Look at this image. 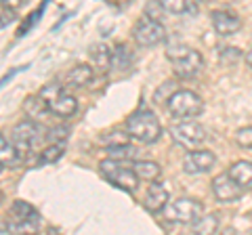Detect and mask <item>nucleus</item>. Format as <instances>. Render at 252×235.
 Segmentation results:
<instances>
[{
	"label": "nucleus",
	"mask_w": 252,
	"mask_h": 235,
	"mask_svg": "<svg viewBox=\"0 0 252 235\" xmlns=\"http://www.w3.org/2000/svg\"><path fill=\"white\" fill-rule=\"evenodd\" d=\"M93 76H94V69L91 65H76L72 67L69 72L63 78V88H84L93 82Z\"/></svg>",
	"instance_id": "14"
},
{
	"label": "nucleus",
	"mask_w": 252,
	"mask_h": 235,
	"mask_svg": "<svg viewBox=\"0 0 252 235\" xmlns=\"http://www.w3.org/2000/svg\"><path fill=\"white\" fill-rule=\"evenodd\" d=\"M67 137H69V128L67 126H53L49 132H46V141H49V143L63 145L67 141Z\"/></svg>",
	"instance_id": "26"
},
{
	"label": "nucleus",
	"mask_w": 252,
	"mask_h": 235,
	"mask_svg": "<svg viewBox=\"0 0 252 235\" xmlns=\"http://www.w3.org/2000/svg\"><path fill=\"white\" fill-rule=\"evenodd\" d=\"M49 112L59 118H72L78 112V101L67 92H61L53 101H49Z\"/></svg>",
	"instance_id": "16"
},
{
	"label": "nucleus",
	"mask_w": 252,
	"mask_h": 235,
	"mask_svg": "<svg viewBox=\"0 0 252 235\" xmlns=\"http://www.w3.org/2000/svg\"><path fill=\"white\" fill-rule=\"evenodd\" d=\"M0 170H2V164H0Z\"/></svg>",
	"instance_id": "37"
},
{
	"label": "nucleus",
	"mask_w": 252,
	"mask_h": 235,
	"mask_svg": "<svg viewBox=\"0 0 252 235\" xmlns=\"http://www.w3.org/2000/svg\"><path fill=\"white\" fill-rule=\"evenodd\" d=\"M198 2H212V0H198Z\"/></svg>",
	"instance_id": "35"
},
{
	"label": "nucleus",
	"mask_w": 252,
	"mask_h": 235,
	"mask_svg": "<svg viewBox=\"0 0 252 235\" xmlns=\"http://www.w3.org/2000/svg\"><path fill=\"white\" fill-rule=\"evenodd\" d=\"M11 21H15V13L11 9H6V6H0V28L9 26Z\"/></svg>",
	"instance_id": "32"
},
{
	"label": "nucleus",
	"mask_w": 252,
	"mask_h": 235,
	"mask_svg": "<svg viewBox=\"0 0 252 235\" xmlns=\"http://www.w3.org/2000/svg\"><path fill=\"white\" fill-rule=\"evenodd\" d=\"M63 92V84H59V82H51V84H46L44 88L40 90V97L49 103V101H53L57 95H61Z\"/></svg>",
	"instance_id": "29"
},
{
	"label": "nucleus",
	"mask_w": 252,
	"mask_h": 235,
	"mask_svg": "<svg viewBox=\"0 0 252 235\" xmlns=\"http://www.w3.org/2000/svg\"><path fill=\"white\" fill-rule=\"evenodd\" d=\"M164 210H166V216L170 221L183 223V225H193L204 214V204L193 198H181L175 202H168Z\"/></svg>",
	"instance_id": "5"
},
{
	"label": "nucleus",
	"mask_w": 252,
	"mask_h": 235,
	"mask_svg": "<svg viewBox=\"0 0 252 235\" xmlns=\"http://www.w3.org/2000/svg\"><path fill=\"white\" fill-rule=\"evenodd\" d=\"M112 55H114V51L105 44L94 46V49L91 51L93 69H97V72H107V69L112 67Z\"/></svg>",
	"instance_id": "19"
},
{
	"label": "nucleus",
	"mask_w": 252,
	"mask_h": 235,
	"mask_svg": "<svg viewBox=\"0 0 252 235\" xmlns=\"http://www.w3.org/2000/svg\"><path fill=\"white\" fill-rule=\"evenodd\" d=\"M9 229L13 231H19V229H36L38 225H40V214H38V210L32 206L28 202H13L11 206V212H9Z\"/></svg>",
	"instance_id": "7"
},
{
	"label": "nucleus",
	"mask_w": 252,
	"mask_h": 235,
	"mask_svg": "<svg viewBox=\"0 0 252 235\" xmlns=\"http://www.w3.org/2000/svg\"><path fill=\"white\" fill-rule=\"evenodd\" d=\"M166 204H168V191H166V187H164L162 183H156L152 181L147 187V191H145V198H143V206L147 212H152V214H158V212H162L164 208H166Z\"/></svg>",
	"instance_id": "13"
},
{
	"label": "nucleus",
	"mask_w": 252,
	"mask_h": 235,
	"mask_svg": "<svg viewBox=\"0 0 252 235\" xmlns=\"http://www.w3.org/2000/svg\"><path fill=\"white\" fill-rule=\"evenodd\" d=\"M215 164H217V155L208 151V149H189L185 153V158H183V170L187 172V175H193V176H198V175H206V172H210L212 168H215Z\"/></svg>",
	"instance_id": "8"
},
{
	"label": "nucleus",
	"mask_w": 252,
	"mask_h": 235,
	"mask_svg": "<svg viewBox=\"0 0 252 235\" xmlns=\"http://www.w3.org/2000/svg\"><path fill=\"white\" fill-rule=\"evenodd\" d=\"M164 11L170 15H198V0H160Z\"/></svg>",
	"instance_id": "17"
},
{
	"label": "nucleus",
	"mask_w": 252,
	"mask_h": 235,
	"mask_svg": "<svg viewBox=\"0 0 252 235\" xmlns=\"http://www.w3.org/2000/svg\"><path fill=\"white\" fill-rule=\"evenodd\" d=\"M164 13H166V11H164V6H162L160 0H149V2L145 4V15H147V17L160 21Z\"/></svg>",
	"instance_id": "28"
},
{
	"label": "nucleus",
	"mask_w": 252,
	"mask_h": 235,
	"mask_svg": "<svg viewBox=\"0 0 252 235\" xmlns=\"http://www.w3.org/2000/svg\"><path fill=\"white\" fill-rule=\"evenodd\" d=\"M63 153H65V149H63V145L59 143H51L46 149H42L40 153V164H55L59 162L63 158Z\"/></svg>",
	"instance_id": "25"
},
{
	"label": "nucleus",
	"mask_w": 252,
	"mask_h": 235,
	"mask_svg": "<svg viewBox=\"0 0 252 235\" xmlns=\"http://www.w3.org/2000/svg\"><path fill=\"white\" fill-rule=\"evenodd\" d=\"M246 65L252 69V46H250V51L246 53Z\"/></svg>",
	"instance_id": "34"
},
{
	"label": "nucleus",
	"mask_w": 252,
	"mask_h": 235,
	"mask_svg": "<svg viewBox=\"0 0 252 235\" xmlns=\"http://www.w3.org/2000/svg\"><path fill=\"white\" fill-rule=\"evenodd\" d=\"M132 38H135V42L139 46H145L147 49V46H156V44L164 42V38H166V29H164L162 21L143 15V17L135 23V28H132Z\"/></svg>",
	"instance_id": "6"
},
{
	"label": "nucleus",
	"mask_w": 252,
	"mask_h": 235,
	"mask_svg": "<svg viewBox=\"0 0 252 235\" xmlns=\"http://www.w3.org/2000/svg\"><path fill=\"white\" fill-rule=\"evenodd\" d=\"M23 4H26V0H0V6H6V9H11V11L21 9Z\"/></svg>",
	"instance_id": "33"
},
{
	"label": "nucleus",
	"mask_w": 252,
	"mask_h": 235,
	"mask_svg": "<svg viewBox=\"0 0 252 235\" xmlns=\"http://www.w3.org/2000/svg\"><path fill=\"white\" fill-rule=\"evenodd\" d=\"M126 130L132 139L145 145H152L162 137V124L158 120V116L149 109H139V112L130 114L126 120Z\"/></svg>",
	"instance_id": "2"
},
{
	"label": "nucleus",
	"mask_w": 252,
	"mask_h": 235,
	"mask_svg": "<svg viewBox=\"0 0 252 235\" xmlns=\"http://www.w3.org/2000/svg\"><path fill=\"white\" fill-rule=\"evenodd\" d=\"M99 172L105 181H109L114 187H118V189H124V191L132 193L139 187V176H137V172H135V168H132L130 162H122V160H116V158H105L99 164Z\"/></svg>",
	"instance_id": "1"
},
{
	"label": "nucleus",
	"mask_w": 252,
	"mask_h": 235,
	"mask_svg": "<svg viewBox=\"0 0 252 235\" xmlns=\"http://www.w3.org/2000/svg\"><path fill=\"white\" fill-rule=\"evenodd\" d=\"M36 137H38V126H36V122H32V120H23L13 128V137L11 139H13V145L17 147L21 158L23 155H28L30 147L36 141Z\"/></svg>",
	"instance_id": "11"
},
{
	"label": "nucleus",
	"mask_w": 252,
	"mask_h": 235,
	"mask_svg": "<svg viewBox=\"0 0 252 235\" xmlns=\"http://www.w3.org/2000/svg\"><path fill=\"white\" fill-rule=\"evenodd\" d=\"M210 19H212V28H215L219 36H233L242 28V19L231 11H215L210 13Z\"/></svg>",
	"instance_id": "12"
},
{
	"label": "nucleus",
	"mask_w": 252,
	"mask_h": 235,
	"mask_svg": "<svg viewBox=\"0 0 252 235\" xmlns=\"http://www.w3.org/2000/svg\"><path fill=\"white\" fill-rule=\"evenodd\" d=\"M191 51L187 44H170L168 49H166V57L170 59V61H177V59H181V57H185V55Z\"/></svg>",
	"instance_id": "30"
},
{
	"label": "nucleus",
	"mask_w": 252,
	"mask_h": 235,
	"mask_svg": "<svg viewBox=\"0 0 252 235\" xmlns=\"http://www.w3.org/2000/svg\"><path fill=\"white\" fill-rule=\"evenodd\" d=\"M132 168H135L137 172V176H139V181H158L162 175V168H160V164L158 162H152V160H139L132 164Z\"/></svg>",
	"instance_id": "18"
},
{
	"label": "nucleus",
	"mask_w": 252,
	"mask_h": 235,
	"mask_svg": "<svg viewBox=\"0 0 252 235\" xmlns=\"http://www.w3.org/2000/svg\"><path fill=\"white\" fill-rule=\"evenodd\" d=\"M0 202H2V193H0Z\"/></svg>",
	"instance_id": "36"
},
{
	"label": "nucleus",
	"mask_w": 252,
	"mask_h": 235,
	"mask_svg": "<svg viewBox=\"0 0 252 235\" xmlns=\"http://www.w3.org/2000/svg\"><path fill=\"white\" fill-rule=\"evenodd\" d=\"M23 109H26V114L32 116V118H40L49 112V103L38 95V97H30L26 103H23Z\"/></svg>",
	"instance_id": "24"
},
{
	"label": "nucleus",
	"mask_w": 252,
	"mask_h": 235,
	"mask_svg": "<svg viewBox=\"0 0 252 235\" xmlns=\"http://www.w3.org/2000/svg\"><path fill=\"white\" fill-rule=\"evenodd\" d=\"M227 175L242 187V191H252V162L240 160V162L231 164Z\"/></svg>",
	"instance_id": "15"
},
{
	"label": "nucleus",
	"mask_w": 252,
	"mask_h": 235,
	"mask_svg": "<svg viewBox=\"0 0 252 235\" xmlns=\"http://www.w3.org/2000/svg\"><path fill=\"white\" fill-rule=\"evenodd\" d=\"M107 155L109 158H116V160H122V162H132L139 155V149H135V147L128 145V143L109 145L107 147Z\"/></svg>",
	"instance_id": "21"
},
{
	"label": "nucleus",
	"mask_w": 252,
	"mask_h": 235,
	"mask_svg": "<svg viewBox=\"0 0 252 235\" xmlns=\"http://www.w3.org/2000/svg\"><path fill=\"white\" fill-rule=\"evenodd\" d=\"M212 193H215V198L220 204H231V202H238L244 191L227 172H223V175H217L212 178Z\"/></svg>",
	"instance_id": "9"
},
{
	"label": "nucleus",
	"mask_w": 252,
	"mask_h": 235,
	"mask_svg": "<svg viewBox=\"0 0 252 235\" xmlns=\"http://www.w3.org/2000/svg\"><path fill=\"white\" fill-rule=\"evenodd\" d=\"M130 63H132V53L128 51V46H124V44L116 46V51L112 55V65L116 69H120V72H124V69L130 67Z\"/></svg>",
	"instance_id": "23"
},
{
	"label": "nucleus",
	"mask_w": 252,
	"mask_h": 235,
	"mask_svg": "<svg viewBox=\"0 0 252 235\" xmlns=\"http://www.w3.org/2000/svg\"><path fill=\"white\" fill-rule=\"evenodd\" d=\"M219 229V218L215 214H206V216H200L198 221L193 223V233L198 235H210V233H217Z\"/></svg>",
	"instance_id": "22"
},
{
	"label": "nucleus",
	"mask_w": 252,
	"mask_h": 235,
	"mask_svg": "<svg viewBox=\"0 0 252 235\" xmlns=\"http://www.w3.org/2000/svg\"><path fill=\"white\" fill-rule=\"evenodd\" d=\"M166 107L172 116L179 118V120H187V118H198L204 112V101L198 92L181 88V90H175L168 97Z\"/></svg>",
	"instance_id": "3"
},
{
	"label": "nucleus",
	"mask_w": 252,
	"mask_h": 235,
	"mask_svg": "<svg viewBox=\"0 0 252 235\" xmlns=\"http://www.w3.org/2000/svg\"><path fill=\"white\" fill-rule=\"evenodd\" d=\"M235 143L244 149H252V126H244L235 132Z\"/></svg>",
	"instance_id": "27"
},
{
	"label": "nucleus",
	"mask_w": 252,
	"mask_h": 235,
	"mask_svg": "<svg viewBox=\"0 0 252 235\" xmlns=\"http://www.w3.org/2000/svg\"><path fill=\"white\" fill-rule=\"evenodd\" d=\"M242 55H240V51H235V46H227V49L220 53V61H227V63H231V59H240Z\"/></svg>",
	"instance_id": "31"
},
{
	"label": "nucleus",
	"mask_w": 252,
	"mask_h": 235,
	"mask_svg": "<svg viewBox=\"0 0 252 235\" xmlns=\"http://www.w3.org/2000/svg\"><path fill=\"white\" fill-rule=\"evenodd\" d=\"M19 160H21V155H19V151H17V147L13 145V141L9 143L2 135H0V164L2 166H17L19 164Z\"/></svg>",
	"instance_id": "20"
},
{
	"label": "nucleus",
	"mask_w": 252,
	"mask_h": 235,
	"mask_svg": "<svg viewBox=\"0 0 252 235\" xmlns=\"http://www.w3.org/2000/svg\"><path fill=\"white\" fill-rule=\"evenodd\" d=\"M172 72H175L177 78H181V80H189V78H195L200 72H202V67H204V57L198 53V51H189L185 57H181L177 61H172Z\"/></svg>",
	"instance_id": "10"
},
{
	"label": "nucleus",
	"mask_w": 252,
	"mask_h": 235,
	"mask_svg": "<svg viewBox=\"0 0 252 235\" xmlns=\"http://www.w3.org/2000/svg\"><path fill=\"white\" fill-rule=\"evenodd\" d=\"M172 141L183 147V149H195L206 141V128L200 122H195V118H187V120L172 124L170 126Z\"/></svg>",
	"instance_id": "4"
}]
</instances>
